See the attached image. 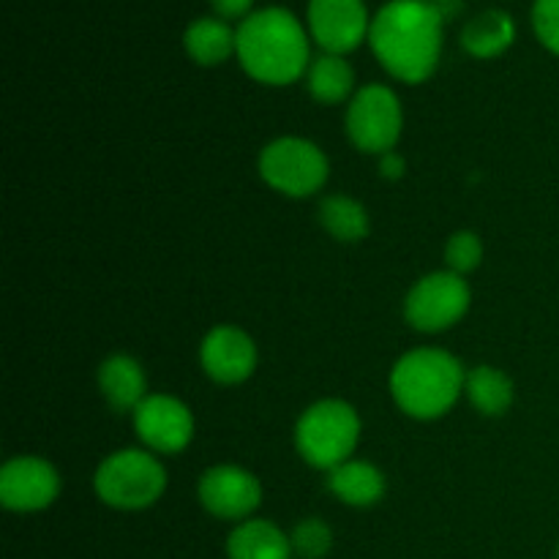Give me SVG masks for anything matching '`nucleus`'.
<instances>
[{"label": "nucleus", "mask_w": 559, "mask_h": 559, "mask_svg": "<svg viewBox=\"0 0 559 559\" xmlns=\"http://www.w3.org/2000/svg\"><path fill=\"white\" fill-rule=\"evenodd\" d=\"M442 14L429 0H391L371 20L377 60L396 80L418 85L435 74L442 52Z\"/></svg>", "instance_id": "nucleus-1"}, {"label": "nucleus", "mask_w": 559, "mask_h": 559, "mask_svg": "<svg viewBox=\"0 0 559 559\" xmlns=\"http://www.w3.org/2000/svg\"><path fill=\"white\" fill-rule=\"evenodd\" d=\"M246 74L262 85H289L309 71V38L293 11H254L238 27V52Z\"/></svg>", "instance_id": "nucleus-2"}, {"label": "nucleus", "mask_w": 559, "mask_h": 559, "mask_svg": "<svg viewBox=\"0 0 559 559\" xmlns=\"http://www.w3.org/2000/svg\"><path fill=\"white\" fill-rule=\"evenodd\" d=\"M467 371L451 353L437 347L402 355L391 371V393L402 413L415 420H435L451 413L464 393Z\"/></svg>", "instance_id": "nucleus-3"}, {"label": "nucleus", "mask_w": 559, "mask_h": 559, "mask_svg": "<svg viewBox=\"0 0 559 559\" xmlns=\"http://www.w3.org/2000/svg\"><path fill=\"white\" fill-rule=\"evenodd\" d=\"M360 440V418L353 404L342 399L317 402L300 415L295 426L298 453L317 469H336L349 462Z\"/></svg>", "instance_id": "nucleus-4"}, {"label": "nucleus", "mask_w": 559, "mask_h": 559, "mask_svg": "<svg viewBox=\"0 0 559 559\" xmlns=\"http://www.w3.org/2000/svg\"><path fill=\"white\" fill-rule=\"evenodd\" d=\"M93 486L104 506L118 511H142L162 500L167 489V469L153 456V451L126 448L98 464Z\"/></svg>", "instance_id": "nucleus-5"}, {"label": "nucleus", "mask_w": 559, "mask_h": 559, "mask_svg": "<svg viewBox=\"0 0 559 559\" xmlns=\"http://www.w3.org/2000/svg\"><path fill=\"white\" fill-rule=\"evenodd\" d=\"M331 164L325 153L300 136L273 140L260 153V175L271 189L287 197H309L325 186Z\"/></svg>", "instance_id": "nucleus-6"}, {"label": "nucleus", "mask_w": 559, "mask_h": 559, "mask_svg": "<svg viewBox=\"0 0 559 559\" xmlns=\"http://www.w3.org/2000/svg\"><path fill=\"white\" fill-rule=\"evenodd\" d=\"M404 115L396 93L385 85H366L347 107V136L364 153L393 151L402 136Z\"/></svg>", "instance_id": "nucleus-7"}, {"label": "nucleus", "mask_w": 559, "mask_h": 559, "mask_svg": "<svg viewBox=\"0 0 559 559\" xmlns=\"http://www.w3.org/2000/svg\"><path fill=\"white\" fill-rule=\"evenodd\" d=\"M469 300H473V293L464 276L453 271H437L409 289L404 300V317L415 331L442 333L467 314Z\"/></svg>", "instance_id": "nucleus-8"}, {"label": "nucleus", "mask_w": 559, "mask_h": 559, "mask_svg": "<svg viewBox=\"0 0 559 559\" xmlns=\"http://www.w3.org/2000/svg\"><path fill=\"white\" fill-rule=\"evenodd\" d=\"M60 495V475L47 459L16 456L0 469V502L16 513H36Z\"/></svg>", "instance_id": "nucleus-9"}, {"label": "nucleus", "mask_w": 559, "mask_h": 559, "mask_svg": "<svg viewBox=\"0 0 559 559\" xmlns=\"http://www.w3.org/2000/svg\"><path fill=\"white\" fill-rule=\"evenodd\" d=\"M131 415L136 437L153 453H180L194 437L191 409L167 393H151Z\"/></svg>", "instance_id": "nucleus-10"}, {"label": "nucleus", "mask_w": 559, "mask_h": 559, "mask_svg": "<svg viewBox=\"0 0 559 559\" xmlns=\"http://www.w3.org/2000/svg\"><path fill=\"white\" fill-rule=\"evenodd\" d=\"M200 502L211 516L224 522H246L262 502V486L249 469L222 464L200 478Z\"/></svg>", "instance_id": "nucleus-11"}, {"label": "nucleus", "mask_w": 559, "mask_h": 559, "mask_svg": "<svg viewBox=\"0 0 559 559\" xmlns=\"http://www.w3.org/2000/svg\"><path fill=\"white\" fill-rule=\"evenodd\" d=\"M309 31L328 55L353 52L371 31L364 0H311Z\"/></svg>", "instance_id": "nucleus-12"}, {"label": "nucleus", "mask_w": 559, "mask_h": 559, "mask_svg": "<svg viewBox=\"0 0 559 559\" xmlns=\"http://www.w3.org/2000/svg\"><path fill=\"white\" fill-rule=\"evenodd\" d=\"M205 374L218 385L246 382L257 369V347L246 331L235 325H216L200 347Z\"/></svg>", "instance_id": "nucleus-13"}, {"label": "nucleus", "mask_w": 559, "mask_h": 559, "mask_svg": "<svg viewBox=\"0 0 559 559\" xmlns=\"http://www.w3.org/2000/svg\"><path fill=\"white\" fill-rule=\"evenodd\" d=\"M98 388L107 404L118 413H134L151 393H147V377L140 360L131 355H112L98 369Z\"/></svg>", "instance_id": "nucleus-14"}, {"label": "nucleus", "mask_w": 559, "mask_h": 559, "mask_svg": "<svg viewBox=\"0 0 559 559\" xmlns=\"http://www.w3.org/2000/svg\"><path fill=\"white\" fill-rule=\"evenodd\" d=\"M229 559H293V540L273 522L246 519L227 540Z\"/></svg>", "instance_id": "nucleus-15"}, {"label": "nucleus", "mask_w": 559, "mask_h": 559, "mask_svg": "<svg viewBox=\"0 0 559 559\" xmlns=\"http://www.w3.org/2000/svg\"><path fill=\"white\" fill-rule=\"evenodd\" d=\"M328 489H331L344 506L371 508L382 500V495H385V475H382L374 464L349 459V462L338 464L336 469L328 473Z\"/></svg>", "instance_id": "nucleus-16"}, {"label": "nucleus", "mask_w": 559, "mask_h": 559, "mask_svg": "<svg viewBox=\"0 0 559 559\" xmlns=\"http://www.w3.org/2000/svg\"><path fill=\"white\" fill-rule=\"evenodd\" d=\"M186 52L200 66H218L238 52V31L216 16H202L186 27Z\"/></svg>", "instance_id": "nucleus-17"}, {"label": "nucleus", "mask_w": 559, "mask_h": 559, "mask_svg": "<svg viewBox=\"0 0 559 559\" xmlns=\"http://www.w3.org/2000/svg\"><path fill=\"white\" fill-rule=\"evenodd\" d=\"M516 38V25L506 11H484L469 20L462 31V44L473 58H497Z\"/></svg>", "instance_id": "nucleus-18"}, {"label": "nucleus", "mask_w": 559, "mask_h": 559, "mask_svg": "<svg viewBox=\"0 0 559 559\" xmlns=\"http://www.w3.org/2000/svg\"><path fill=\"white\" fill-rule=\"evenodd\" d=\"M464 393H467L469 404L478 409L480 415H506L513 404V382L506 371L495 369V366H475L467 371L464 380Z\"/></svg>", "instance_id": "nucleus-19"}, {"label": "nucleus", "mask_w": 559, "mask_h": 559, "mask_svg": "<svg viewBox=\"0 0 559 559\" xmlns=\"http://www.w3.org/2000/svg\"><path fill=\"white\" fill-rule=\"evenodd\" d=\"M309 93L322 104H338L349 98L355 87V71L342 55H320L306 71Z\"/></svg>", "instance_id": "nucleus-20"}, {"label": "nucleus", "mask_w": 559, "mask_h": 559, "mask_svg": "<svg viewBox=\"0 0 559 559\" xmlns=\"http://www.w3.org/2000/svg\"><path fill=\"white\" fill-rule=\"evenodd\" d=\"M320 222L342 243H358L369 235V213L347 194L325 197L320 202Z\"/></svg>", "instance_id": "nucleus-21"}, {"label": "nucleus", "mask_w": 559, "mask_h": 559, "mask_svg": "<svg viewBox=\"0 0 559 559\" xmlns=\"http://www.w3.org/2000/svg\"><path fill=\"white\" fill-rule=\"evenodd\" d=\"M289 540H293V551L300 559H322L331 551L333 533L322 519H304L293 530Z\"/></svg>", "instance_id": "nucleus-22"}, {"label": "nucleus", "mask_w": 559, "mask_h": 559, "mask_svg": "<svg viewBox=\"0 0 559 559\" xmlns=\"http://www.w3.org/2000/svg\"><path fill=\"white\" fill-rule=\"evenodd\" d=\"M480 260H484V243H480L478 235L469 233V229H459L451 235L445 246L448 271L464 276V273H473L480 265Z\"/></svg>", "instance_id": "nucleus-23"}, {"label": "nucleus", "mask_w": 559, "mask_h": 559, "mask_svg": "<svg viewBox=\"0 0 559 559\" xmlns=\"http://www.w3.org/2000/svg\"><path fill=\"white\" fill-rule=\"evenodd\" d=\"M533 27L538 41L549 52L559 55V0H535Z\"/></svg>", "instance_id": "nucleus-24"}, {"label": "nucleus", "mask_w": 559, "mask_h": 559, "mask_svg": "<svg viewBox=\"0 0 559 559\" xmlns=\"http://www.w3.org/2000/svg\"><path fill=\"white\" fill-rule=\"evenodd\" d=\"M211 5L216 9L218 16H224V20H240V16H249L251 5H254V0H211Z\"/></svg>", "instance_id": "nucleus-25"}, {"label": "nucleus", "mask_w": 559, "mask_h": 559, "mask_svg": "<svg viewBox=\"0 0 559 559\" xmlns=\"http://www.w3.org/2000/svg\"><path fill=\"white\" fill-rule=\"evenodd\" d=\"M380 173H382V178L399 180L404 173H407V164H404V158L399 156L396 151H388L380 156Z\"/></svg>", "instance_id": "nucleus-26"}, {"label": "nucleus", "mask_w": 559, "mask_h": 559, "mask_svg": "<svg viewBox=\"0 0 559 559\" xmlns=\"http://www.w3.org/2000/svg\"><path fill=\"white\" fill-rule=\"evenodd\" d=\"M557 559H559V549H557Z\"/></svg>", "instance_id": "nucleus-27"}]
</instances>
